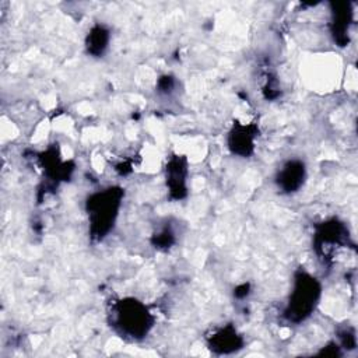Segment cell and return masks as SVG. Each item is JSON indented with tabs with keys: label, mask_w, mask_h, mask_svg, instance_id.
I'll use <instances>...</instances> for the list:
<instances>
[{
	"label": "cell",
	"mask_w": 358,
	"mask_h": 358,
	"mask_svg": "<svg viewBox=\"0 0 358 358\" xmlns=\"http://www.w3.org/2000/svg\"><path fill=\"white\" fill-rule=\"evenodd\" d=\"M352 21V10L347 3H336L331 11V35L334 41L344 46L348 43V31Z\"/></svg>",
	"instance_id": "8"
},
{
	"label": "cell",
	"mask_w": 358,
	"mask_h": 358,
	"mask_svg": "<svg viewBox=\"0 0 358 358\" xmlns=\"http://www.w3.org/2000/svg\"><path fill=\"white\" fill-rule=\"evenodd\" d=\"M306 179V166L301 159L287 161L275 175V185L282 193L298 192Z\"/></svg>",
	"instance_id": "5"
},
{
	"label": "cell",
	"mask_w": 358,
	"mask_h": 358,
	"mask_svg": "<svg viewBox=\"0 0 358 358\" xmlns=\"http://www.w3.org/2000/svg\"><path fill=\"white\" fill-rule=\"evenodd\" d=\"M322 295L320 282L308 271L299 270L294 275L292 289L288 298L284 316L294 323L303 322L316 309Z\"/></svg>",
	"instance_id": "3"
},
{
	"label": "cell",
	"mask_w": 358,
	"mask_h": 358,
	"mask_svg": "<svg viewBox=\"0 0 358 358\" xmlns=\"http://www.w3.org/2000/svg\"><path fill=\"white\" fill-rule=\"evenodd\" d=\"M122 199L123 189L117 186L95 192L87 199L90 234L94 239L102 241L110 232L119 215Z\"/></svg>",
	"instance_id": "2"
},
{
	"label": "cell",
	"mask_w": 358,
	"mask_h": 358,
	"mask_svg": "<svg viewBox=\"0 0 358 358\" xmlns=\"http://www.w3.org/2000/svg\"><path fill=\"white\" fill-rule=\"evenodd\" d=\"M348 234L343 222L326 221L316 227L315 249L322 259H329L347 242Z\"/></svg>",
	"instance_id": "4"
},
{
	"label": "cell",
	"mask_w": 358,
	"mask_h": 358,
	"mask_svg": "<svg viewBox=\"0 0 358 358\" xmlns=\"http://www.w3.org/2000/svg\"><path fill=\"white\" fill-rule=\"evenodd\" d=\"M187 165L180 157H173L166 165V186L173 199H182L186 194Z\"/></svg>",
	"instance_id": "7"
},
{
	"label": "cell",
	"mask_w": 358,
	"mask_h": 358,
	"mask_svg": "<svg viewBox=\"0 0 358 358\" xmlns=\"http://www.w3.org/2000/svg\"><path fill=\"white\" fill-rule=\"evenodd\" d=\"M208 345L213 351L220 354L234 352L243 345V338L238 334V331L232 326H225L217 330L210 338Z\"/></svg>",
	"instance_id": "9"
},
{
	"label": "cell",
	"mask_w": 358,
	"mask_h": 358,
	"mask_svg": "<svg viewBox=\"0 0 358 358\" xmlns=\"http://www.w3.org/2000/svg\"><path fill=\"white\" fill-rule=\"evenodd\" d=\"M109 41H110L109 29L105 25L96 24L91 28V31L85 38L87 52L94 57H101L106 52L109 46Z\"/></svg>",
	"instance_id": "10"
},
{
	"label": "cell",
	"mask_w": 358,
	"mask_h": 358,
	"mask_svg": "<svg viewBox=\"0 0 358 358\" xmlns=\"http://www.w3.org/2000/svg\"><path fill=\"white\" fill-rule=\"evenodd\" d=\"M154 316L148 308L136 298L119 299L112 305L110 323L124 338L138 341L147 337L154 326Z\"/></svg>",
	"instance_id": "1"
},
{
	"label": "cell",
	"mask_w": 358,
	"mask_h": 358,
	"mask_svg": "<svg viewBox=\"0 0 358 358\" xmlns=\"http://www.w3.org/2000/svg\"><path fill=\"white\" fill-rule=\"evenodd\" d=\"M175 242V238H173V232L168 228H164L161 229L158 234L154 235V239H152V243L155 248H159V249H168L171 248V245Z\"/></svg>",
	"instance_id": "11"
},
{
	"label": "cell",
	"mask_w": 358,
	"mask_h": 358,
	"mask_svg": "<svg viewBox=\"0 0 358 358\" xmlns=\"http://www.w3.org/2000/svg\"><path fill=\"white\" fill-rule=\"evenodd\" d=\"M256 126L235 123L228 133V148L239 157H249L255 150Z\"/></svg>",
	"instance_id": "6"
}]
</instances>
